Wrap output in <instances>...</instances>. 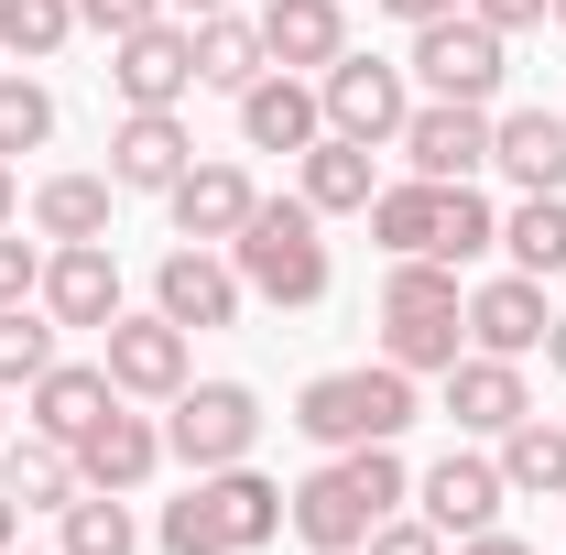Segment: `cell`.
Returning a JSON list of instances; mask_svg holds the SVG:
<instances>
[{"label": "cell", "mask_w": 566, "mask_h": 555, "mask_svg": "<svg viewBox=\"0 0 566 555\" xmlns=\"http://www.w3.org/2000/svg\"><path fill=\"white\" fill-rule=\"evenodd\" d=\"M283 501H294V534H305L316 555H359L370 523H392V512L415 501V469H403L392 447H338L327 469H305Z\"/></svg>", "instance_id": "1"}, {"label": "cell", "mask_w": 566, "mask_h": 555, "mask_svg": "<svg viewBox=\"0 0 566 555\" xmlns=\"http://www.w3.org/2000/svg\"><path fill=\"white\" fill-rule=\"evenodd\" d=\"M283 512H294V501L240 458V469H197L186 501H164L153 545H164V555H262V545L283 534Z\"/></svg>", "instance_id": "2"}, {"label": "cell", "mask_w": 566, "mask_h": 555, "mask_svg": "<svg viewBox=\"0 0 566 555\" xmlns=\"http://www.w3.org/2000/svg\"><path fill=\"white\" fill-rule=\"evenodd\" d=\"M415 370H392V359H359V370H316L305 392H294V436L305 447H392L403 425H415Z\"/></svg>", "instance_id": "3"}, {"label": "cell", "mask_w": 566, "mask_h": 555, "mask_svg": "<svg viewBox=\"0 0 566 555\" xmlns=\"http://www.w3.org/2000/svg\"><path fill=\"white\" fill-rule=\"evenodd\" d=\"M381 359L392 370H458L469 359V294H458V262H392V283H381Z\"/></svg>", "instance_id": "4"}, {"label": "cell", "mask_w": 566, "mask_h": 555, "mask_svg": "<svg viewBox=\"0 0 566 555\" xmlns=\"http://www.w3.org/2000/svg\"><path fill=\"white\" fill-rule=\"evenodd\" d=\"M229 262H240V283H251L262 305H327V283H338V262H327V240H316V208H305V197H262V208L240 218Z\"/></svg>", "instance_id": "5"}, {"label": "cell", "mask_w": 566, "mask_h": 555, "mask_svg": "<svg viewBox=\"0 0 566 555\" xmlns=\"http://www.w3.org/2000/svg\"><path fill=\"white\" fill-rule=\"evenodd\" d=\"M415 76H424V98L491 109L501 76H512V33H491L480 11H436V22H415Z\"/></svg>", "instance_id": "6"}, {"label": "cell", "mask_w": 566, "mask_h": 555, "mask_svg": "<svg viewBox=\"0 0 566 555\" xmlns=\"http://www.w3.org/2000/svg\"><path fill=\"white\" fill-rule=\"evenodd\" d=\"M251 447H262V392H251V381H186V392H175L164 458H186V469H240Z\"/></svg>", "instance_id": "7"}, {"label": "cell", "mask_w": 566, "mask_h": 555, "mask_svg": "<svg viewBox=\"0 0 566 555\" xmlns=\"http://www.w3.org/2000/svg\"><path fill=\"white\" fill-rule=\"evenodd\" d=\"M98 338H109V381H120L132 404H175V392L197 381V348H186V327H175L164 305H153V316H109Z\"/></svg>", "instance_id": "8"}, {"label": "cell", "mask_w": 566, "mask_h": 555, "mask_svg": "<svg viewBox=\"0 0 566 555\" xmlns=\"http://www.w3.org/2000/svg\"><path fill=\"white\" fill-rule=\"evenodd\" d=\"M316 109H327V132H349V142H392L415 121V87H403V66H381V55H338V66L316 76Z\"/></svg>", "instance_id": "9"}, {"label": "cell", "mask_w": 566, "mask_h": 555, "mask_svg": "<svg viewBox=\"0 0 566 555\" xmlns=\"http://www.w3.org/2000/svg\"><path fill=\"white\" fill-rule=\"evenodd\" d=\"M403 164H415L424 186H469L480 164H491V109H469V98H415V121H403Z\"/></svg>", "instance_id": "10"}, {"label": "cell", "mask_w": 566, "mask_h": 555, "mask_svg": "<svg viewBox=\"0 0 566 555\" xmlns=\"http://www.w3.org/2000/svg\"><path fill=\"white\" fill-rule=\"evenodd\" d=\"M109 87L132 109H175L197 87V22H142V33H120L109 44Z\"/></svg>", "instance_id": "11"}, {"label": "cell", "mask_w": 566, "mask_h": 555, "mask_svg": "<svg viewBox=\"0 0 566 555\" xmlns=\"http://www.w3.org/2000/svg\"><path fill=\"white\" fill-rule=\"evenodd\" d=\"M240 294H251V283H240V262H218L208 240L164 251V273H153V305H164V316H175L186 338H208V327H229V316H240Z\"/></svg>", "instance_id": "12"}, {"label": "cell", "mask_w": 566, "mask_h": 555, "mask_svg": "<svg viewBox=\"0 0 566 555\" xmlns=\"http://www.w3.org/2000/svg\"><path fill=\"white\" fill-rule=\"evenodd\" d=\"M415 501H424V523H436V534H491L501 501H512V480H501V458H469V447H447V458L415 480Z\"/></svg>", "instance_id": "13"}, {"label": "cell", "mask_w": 566, "mask_h": 555, "mask_svg": "<svg viewBox=\"0 0 566 555\" xmlns=\"http://www.w3.org/2000/svg\"><path fill=\"white\" fill-rule=\"evenodd\" d=\"M44 316H55V327H109V316H120V262H109V240H55V262H44Z\"/></svg>", "instance_id": "14"}, {"label": "cell", "mask_w": 566, "mask_h": 555, "mask_svg": "<svg viewBox=\"0 0 566 555\" xmlns=\"http://www.w3.org/2000/svg\"><path fill=\"white\" fill-rule=\"evenodd\" d=\"M545 327H556V305H545V283H534V273H501V283L469 294V348H491V359H534Z\"/></svg>", "instance_id": "15"}, {"label": "cell", "mask_w": 566, "mask_h": 555, "mask_svg": "<svg viewBox=\"0 0 566 555\" xmlns=\"http://www.w3.org/2000/svg\"><path fill=\"white\" fill-rule=\"evenodd\" d=\"M523 415H534V404H523V359L469 348V359L447 370V425H458V436H512Z\"/></svg>", "instance_id": "16"}, {"label": "cell", "mask_w": 566, "mask_h": 555, "mask_svg": "<svg viewBox=\"0 0 566 555\" xmlns=\"http://www.w3.org/2000/svg\"><path fill=\"white\" fill-rule=\"evenodd\" d=\"M186 164H197V142H186L175 109H132V121L109 132V186H132V197H164Z\"/></svg>", "instance_id": "17"}, {"label": "cell", "mask_w": 566, "mask_h": 555, "mask_svg": "<svg viewBox=\"0 0 566 555\" xmlns=\"http://www.w3.org/2000/svg\"><path fill=\"white\" fill-rule=\"evenodd\" d=\"M316 132H327V109H316V87H305L294 66L240 87V142H251V153H305Z\"/></svg>", "instance_id": "18"}, {"label": "cell", "mask_w": 566, "mask_h": 555, "mask_svg": "<svg viewBox=\"0 0 566 555\" xmlns=\"http://www.w3.org/2000/svg\"><path fill=\"white\" fill-rule=\"evenodd\" d=\"M153 469H164V425L153 415H120V404H109V415L76 436V480L87 490H142Z\"/></svg>", "instance_id": "19"}, {"label": "cell", "mask_w": 566, "mask_h": 555, "mask_svg": "<svg viewBox=\"0 0 566 555\" xmlns=\"http://www.w3.org/2000/svg\"><path fill=\"white\" fill-rule=\"evenodd\" d=\"M164 197H175V229H186V240H208V251H218V240H240V218L262 208V186H251L240 164H186Z\"/></svg>", "instance_id": "20"}, {"label": "cell", "mask_w": 566, "mask_h": 555, "mask_svg": "<svg viewBox=\"0 0 566 555\" xmlns=\"http://www.w3.org/2000/svg\"><path fill=\"white\" fill-rule=\"evenodd\" d=\"M491 164L523 197H566V121L556 109H501L491 121Z\"/></svg>", "instance_id": "21"}, {"label": "cell", "mask_w": 566, "mask_h": 555, "mask_svg": "<svg viewBox=\"0 0 566 555\" xmlns=\"http://www.w3.org/2000/svg\"><path fill=\"white\" fill-rule=\"evenodd\" d=\"M294 164H305V208H316V218H370V197H381V175H370V142L316 132Z\"/></svg>", "instance_id": "22"}, {"label": "cell", "mask_w": 566, "mask_h": 555, "mask_svg": "<svg viewBox=\"0 0 566 555\" xmlns=\"http://www.w3.org/2000/svg\"><path fill=\"white\" fill-rule=\"evenodd\" d=\"M262 55L327 76L338 55H349V11H338V0H273V11H262Z\"/></svg>", "instance_id": "23"}, {"label": "cell", "mask_w": 566, "mask_h": 555, "mask_svg": "<svg viewBox=\"0 0 566 555\" xmlns=\"http://www.w3.org/2000/svg\"><path fill=\"white\" fill-rule=\"evenodd\" d=\"M0 490H11V501H22V512H66L76 490V447L66 436H44V425H22V436H11V447H0Z\"/></svg>", "instance_id": "24"}, {"label": "cell", "mask_w": 566, "mask_h": 555, "mask_svg": "<svg viewBox=\"0 0 566 555\" xmlns=\"http://www.w3.org/2000/svg\"><path fill=\"white\" fill-rule=\"evenodd\" d=\"M109 404H120V381H109V359H55V370H44V381H33V425H44V436H87V425L109 415Z\"/></svg>", "instance_id": "25"}, {"label": "cell", "mask_w": 566, "mask_h": 555, "mask_svg": "<svg viewBox=\"0 0 566 555\" xmlns=\"http://www.w3.org/2000/svg\"><path fill=\"white\" fill-rule=\"evenodd\" d=\"M436 208H447V186L403 175V186H381V197H370V240H381L392 262H436Z\"/></svg>", "instance_id": "26"}, {"label": "cell", "mask_w": 566, "mask_h": 555, "mask_svg": "<svg viewBox=\"0 0 566 555\" xmlns=\"http://www.w3.org/2000/svg\"><path fill=\"white\" fill-rule=\"evenodd\" d=\"M109 197H120L109 175H44L33 186V229L44 240H109Z\"/></svg>", "instance_id": "27"}, {"label": "cell", "mask_w": 566, "mask_h": 555, "mask_svg": "<svg viewBox=\"0 0 566 555\" xmlns=\"http://www.w3.org/2000/svg\"><path fill=\"white\" fill-rule=\"evenodd\" d=\"M251 76H273V55H262V22H240V11H208L197 22V87H251Z\"/></svg>", "instance_id": "28"}, {"label": "cell", "mask_w": 566, "mask_h": 555, "mask_svg": "<svg viewBox=\"0 0 566 555\" xmlns=\"http://www.w3.org/2000/svg\"><path fill=\"white\" fill-rule=\"evenodd\" d=\"M501 251H512V273H566V197H523V208L501 218Z\"/></svg>", "instance_id": "29"}, {"label": "cell", "mask_w": 566, "mask_h": 555, "mask_svg": "<svg viewBox=\"0 0 566 555\" xmlns=\"http://www.w3.org/2000/svg\"><path fill=\"white\" fill-rule=\"evenodd\" d=\"M501 480H512V490H545V501H566V425L523 415L512 436H501Z\"/></svg>", "instance_id": "30"}, {"label": "cell", "mask_w": 566, "mask_h": 555, "mask_svg": "<svg viewBox=\"0 0 566 555\" xmlns=\"http://www.w3.org/2000/svg\"><path fill=\"white\" fill-rule=\"evenodd\" d=\"M66 555H142L132 490H76L66 501Z\"/></svg>", "instance_id": "31"}, {"label": "cell", "mask_w": 566, "mask_h": 555, "mask_svg": "<svg viewBox=\"0 0 566 555\" xmlns=\"http://www.w3.org/2000/svg\"><path fill=\"white\" fill-rule=\"evenodd\" d=\"M55 370V316H22V305H0V392H33Z\"/></svg>", "instance_id": "32"}, {"label": "cell", "mask_w": 566, "mask_h": 555, "mask_svg": "<svg viewBox=\"0 0 566 555\" xmlns=\"http://www.w3.org/2000/svg\"><path fill=\"white\" fill-rule=\"evenodd\" d=\"M44 142H55V98L11 66L0 76V164H11V153H44Z\"/></svg>", "instance_id": "33"}, {"label": "cell", "mask_w": 566, "mask_h": 555, "mask_svg": "<svg viewBox=\"0 0 566 555\" xmlns=\"http://www.w3.org/2000/svg\"><path fill=\"white\" fill-rule=\"evenodd\" d=\"M491 240H501L491 197H480V186H447V208H436V262H480Z\"/></svg>", "instance_id": "34"}, {"label": "cell", "mask_w": 566, "mask_h": 555, "mask_svg": "<svg viewBox=\"0 0 566 555\" xmlns=\"http://www.w3.org/2000/svg\"><path fill=\"white\" fill-rule=\"evenodd\" d=\"M76 33V0H0V44L11 55H55Z\"/></svg>", "instance_id": "35"}, {"label": "cell", "mask_w": 566, "mask_h": 555, "mask_svg": "<svg viewBox=\"0 0 566 555\" xmlns=\"http://www.w3.org/2000/svg\"><path fill=\"white\" fill-rule=\"evenodd\" d=\"M33 294H44V251L0 229V305H33Z\"/></svg>", "instance_id": "36"}, {"label": "cell", "mask_w": 566, "mask_h": 555, "mask_svg": "<svg viewBox=\"0 0 566 555\" xmlns=\"http://www.w3.org/2000/svg\"><path fill=\"white\" fill-rule=\"evenodd\" d=\"M359 555H447V534H436L424 512H415V523L392 512V523H370V545H359Z\"/></svg>", "instance_id": "37"}, {"label": "cell", "mask_w": 566, "mask_h": 555, "mask_svg": "<svg viewBox=\"0 0 566 555\" xmlns=\"http://www.w3.org/2000/svg\"><path fill=\"white\" fill-rule=\"evenodd\" d=\"M76 22L120 44V33H142V22H164V0H76Z\"/></svg>", "instance_id": "38"}, {"label": "cell", "mask_w": 566, "mask_h": 555, "mask_svg": "<svg viewBox=\"0 0 566 555\" xmlns=\"http://www.w3.org/2000/svg\"><path fill=\"white\" fill-rule=\"evenodd\" d=\"M469 11H480V22H491V33H534V22H545V11H556V0H469Z\"/></svg>", "instance_id": "39"}, {"label": "cell", "mask_w": 566, "mask_h": 555, "mask_svg": "<svg viewBox=\"0 0 566 555\" xmlns=\"http://www.w3.org/2000/svg\"><path fill=\"white\" fill-rule=\"evenodd\" d=\"M458 555H534V545H523V534H501V523H491V534H458Z\"/></svg>", "instance_id": "40"}, {"label": "cell", "mask_w": 566, "mask_h": 555, "mask_svg": "<svg viewBox=\"0 0 566 555\" xmlns=\"http://www.w3.org/2000/svg\"><path fill=\"white\" fill-rule=\"evenodd\" d=\"M392 22H436V11H458V0H381Z\"/></svg>", "instance_id": "41"}, {"label": "cell", "mask_w": 566, "mask_h": 555, "mask_svg": "<svg viewBox=\"0 0 566 555\" xmlns=\"http://www.w3.org/2000/svg\"><path fill=\"white\" fill-rule=\"evenodd\" d=\"M22 545V501H11V490H0V555Z\"/></svg>", "instance_id": "42"}, {"label": "cell", "mask_w": 566, "mask_h": 555, "mask_svg": "<svg viewBox=\"0 0 566 555\" xmlns=\"http://www.w3.org/2000/svg\"><path fill=\"white\" fill-rule=\"evenodd\" d=\"M164 11H186V22H208V11H229V0H164Z\"/></svg>", "instance_id": "43"}, {"label": "cell", "mask_w": 566, "mask_h": 555, "mask_svg": "<svg viewBox=\"0 0 566 555\" xmlns=\"http://www.w3.org/2000/svg\"><path fill=\"white\" fill-rule=\"evenodd\" d=\"M11 208H22V186H11V164H0V229H11Z\"/></svg>", "instance_id": "44"}, {"label": "cell", "mask_w": 566, "mask_h": 555, "mask_svg": "<svg viewBox=\"0 0 566 555\" xmlns=\"http://www.w3.org/2000/svg\"><path fill=\"white\" fill-rule=\"evenodd\" d=\"M545 359H556V370H566V316H556V327H545Z\"/></svg>", "instance_id": "45"}, {"label": "cell", "mask_w": 566, "mask_h": 555, "mask_svg": "<svg viewBox=\"0 0 566 555\" xmlns=\"http://www.w3.org/2000/svg\"><path fill=\"white\" fill-rule=\"evenodd\" d=\"M545 22H566V0H556V11H545Z\"/></svg>", "instance_id": "46"}, {"label": "cell", "mask_w": 566, "mask_h": 555, "mask_svg": "<svg viewBox=\"0 0 566 555\" xmlns=\"http://www.w3.org/2000/svg\"><path fill=\"white\" fill-rule=\"evenodd\" d=\"M0 447H11V425H0Z\"/></svg>", "instance_id": "47"}, {"label": "cell", "mask_w": 566, "mask_h": 555, "mask_svg": "<svg viewBox=\"0 0 566 555\" xmlns=\"http://www.w3.org/2000/svg\"><path fill=\"white\" fill-rule=\"evenodd\" d=\"M11 555H22V545H11ZM55 555H66V545H55Z\"/></svg>", "instance_id": "48"}]
</instances>
